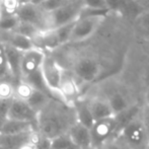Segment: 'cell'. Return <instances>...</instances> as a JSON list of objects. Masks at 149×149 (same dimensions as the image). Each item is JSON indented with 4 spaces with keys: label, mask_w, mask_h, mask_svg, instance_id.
<instances>
[{
    "label": "cell",
    "mask_w": 149,
    "mask_h": 149,
    "mask_svg": "<svg viewBox=\"0 0 149 149\" xmlns=\"http://www.w3.org/2000/svg\"><path fill=\"white\" fill-rule=\"evenodd\" d=\"M144 102H145V104L149 106V85L146 88L145 92H144Z\"/></svg>",
    "instance_id": "8d00e7d4"
},
{
    "label": "cell",
    "mask_w": 149,
    "mask_h": 149,
    "mask_svg": "<svg viewBox=\"0 0 149 149\" xmlns=\"http://www.w3.org/2000/svg\"><path fill=\"white\" fill-rule=\"evenodd\" d=\"M5 120H6L5 117H3V116H1V115H0V132H1L2 126H3L4 122H5Z\"/></svg>",
    "instance_id": "74e56055"
},
{
    "label": "cell",
    "mask_w": 149,
    "mask_h": 149,
    "mask_svg": "<svg viewBox=\"0 0 149 149\" xmlns=\"http://www.w3.org/2000/svg\"><path fill=\"white\" fill-rule=\"evenodd\" d=\"M121 137L126 145L131 149L145 147L149 140L147 132L140 117H134L126 122L121 130Z\"/></svg>",
    "instance_id": "7a4b0ae2"
},
{
    "label": "cell",
    "mask_w": 149,
    "mask_h": 149,
    "mask_svg": "<svg viewBox=\"0 0 149 149\" xmlns=\"http://www.w3.org/2000/svg\"><path fill=\"white\" fill-rule=\"evenodd\" d=\"M17 31V33H22V35L26 36V37L33 39V38L37 36V33H39V31H41L38 30L37 28H35V26H31V24H30L20 22L19 24L17 26V28L15 29V31Z\"/></svg>",
    "instance_id": "f1b7e54d"
},
{
    "label": "cell",
    "mask_w": 149,
    "mask_h": 149,
    "mask_svg": "<svg viewBox=\"0 0 149 149\" xmlns=\"http://www.w3.org/2000/svg\"><path fill=\"white\" fill-rule=\"evenodd\" d=\"M38 112L26 102L19 98L13 97L11 100L9 111H8L7 118L18 120V121H26L35 123L37 122Z\"/></svg>",
    "instance_id": "8fae6325"
},
{
    "label": "cell",
    "mask_w": 149,
    "mask_h": 149,
    "mask_svg": "<svg viewBox=\"0 0 149 149\" xmlns=\"http://www.w3.org/2000/svg\"><path fill=\"white\" fill-rule=\"evenodd\" d=\"M106 15L79 16L74 22L69 43H80L89 39L104 22Z\"/></svg>",
    "instance_id": "3957f363"
},
{
    "label": "cell",
    "mask_w": 149,
    "mask_h": 149,
    "mask_svg": "<svg viewBox=\"0 0 149 149\" xmlns=\"http://www.w3.org/2000/svg\"><path fill=\"white\" fill-rule=\"evenodd\" d=\"M35 87L26 79H19L18 82L14 85V97L22 100H28L33 93Z\"/></svg>",
    "instance_id": "44dd1931"
},
{
    "label": "cell",
    "mask_w": 149,
    "mask_h": 149,
    "mask_svg": "<svg viewBox=\"0 0 149 149\" xmlns=\"http://www.w3.org/2000/svg\"><path fill=\"white\" fill-rule=\"evenodd\" d=\"M140 118H141L142 122H143V125L145 127V130L147 132V135L149 138V106H147V104H144L143 109L141 111Z\"/></svg>",
    "instance_id": "836d02e7"
},
{
    "label": "cell",
    "mask_w": 149,
    "mask_h": 149,
    "mask_svg": "<svg viewBox=\"0 0 149 149\" xmlns=\"http://www.w3.org/2000/svg\"><path fill=\"white\" fill-rule=\"evenodd\" d=\"M143 78H144V81L147 83V86L149 85V63L148 65L146 66V69L144 71V75H143Z\"/></svg>",
    "instance_id": "d590c367"
},
{
    "label": "cell",
    "mask_w": 149,
    "mask_h": 149,
    "mask_svg": "<svg viewBox=\"0 0 149 149\" xmlns=\"http://www.w3.org/2000/svg\"><path fill=\"white\" fill-rule=\"evenodd\" d=\"M31 0H18V3L19 5H22V4H26V3H31Z\"/></svg>",
    "instance_id": "f35d334b"
},
{
    "label": "cell",
    "mask_w": 149,
    "mask_h": 149,
    "mask_svg": "<svg viewBox=\"0 0 149 149\" xmlns=\"http://www.w3.org/2000/svg\"><path fill=\"white\" fill-rule=\"evenodd\" d=\"M11 100H0V115L5 118H7L8 111H9L10 104H11Z\"/></svg>",
    "instance_id": "e575fe53"
},
{
    "label": "cell",
    "mask_w": 149,
    "mask_h": 149,
    "mask_svg": "<svg viewBox=\"0 0 149 149\" xmlns=\"http://www.w3.org/2000/svg\"><path fill=\"white\" fill-rule=\"evenodd\" d=\"M16 14L19 17L20 22L30 24L40 31L50 29L48 12H45L37 4L31 2V3L19 5Z\"/></svg>",
    "instance_id": "8992f818"
},
{
    "label": "cell",
    "mask_w": 149,
    "mask_h": 149,
    "mask_svg": "<svg viewBox=\"0 0 149 149\" xmlns=\"http://www.w3.org/2000/svg\"><path fill=\"white\" fill-rule=\"evenodd\" d=\"M2 14H3V12H2V8H1V5H0V17L2 16Z\"/></svg>",
    "instance_id": "60d3db41"
},
{
    "label": "cell",
    "mask_w": 149,
    "mask_h": 149,
    "mask_svg": "<svg viewBox=\"0 0 149 149\" xmlns=\"http://www.w3.org/2000/svg\"><path fill=\"white\" fill-rule=\"evenodd\" d=\"M102 65L97 60L91 57H81L73 66V74L80 81L91 83L100 77L102 73Z\"/></svg>",
    "instance_id": "52a82bcc"
},
{
    "label": "cell",
    "mask_w": 149,
    "mask_h": 149,
    "mask_svg": "<svg viewBox=\"0 0 149 149\" xmlns=\"http://www.w3.org/2000/svg\"><path fill=\"white\" fill-rule=\"evenodd\" d=\"M62 66L54 58L46 55L41 67V74L46 86L52 93H57L59 96V84L63 73ZM60 98V96H59ZM61 100V98H60Z\"/></svg>",
    "instance_id": "ba28073f"
},
{
    "label": "cell",
    "mask_w": 149,
    "mask_h": 149,
    "mask_svg": "<svg viewBox=\"0 0 149 149\" xmlns=\"http://www.w3.org/2000/svg\"><path fill=\"white\" fill-rule=\"evenodd\" d=\"M74 22H70V24H64V26H58V28H54L57 31L58 38H59V41L61 45H64V44L69 43V40H70V36L73 30V26H74Z\"/></svg>",
    "instance_id": "cb8c5ba5"
},
{
    "label": "cell",
    "mask_w": 149,
    "mask_h": 149,
    "mask_svg": "<svg viewBox=\"0 0 149 149\" xmlns=\"http://www.w3.org/2000/svg\"><path fill=\"white\" fill-rule=\"evenodd\" d=\"M51 97H50V94L47 92L43 91V90H40L38 88L33 89V93L30 96L26 102L35 111L39 112L42 109H44L50 102H51Z\"/></svg>",
    "instance_id": "ffe728a7"
},
{
    "label": "cell",
    "mask_w": 149,
    "mask_h": 149,
    "mask_svg": "<svg viewBox=\"0 0 149 149\" xmlns=\"http://www.w3.org/2000/svg\"><path fill=\"white\" fill-rule=\"evenodd\" d=\"M98 149H126V147L119 141L112 138V139L108 140L106 143L102 144Z\"/></svg>",
    "instance_id": "d6a6232c"
},
{
    "label": "cell",
    "mask_w": 149,
    "mask_h": 149,
    "mask_svg": "<svg viewBox=\"0 0 149 149\" xmlns=\"http://www.w3.org/2000/svg\"><path fill=\"white\" fill-rule=\"evenodd\" d=\"M22 53L24 52L19 51V50L5 44V54H6V60H7L9 73L12 77L18 79V80L22 79L20 63H22Z\"/></svg>",
    "instance_id": "e0dca14e"
},
{
    "label": "cell",
    "mask_w": 149,
    "mask_h": 149,
    "mask_svg": "<svg viewBox=\"0 0 149 149\" xmlns=\"http://www.w3.org/2000/svg\"><path fill=\"white\" fill-rule=\"evenodd\" d=\"M50 146L51 149H79L71 141L67 132L50 139Z\"/></svg>",
    "instance_id": "603a6c76"
},
{
    "label": "cell",
    "mask_w": 149,
    "mask_h": 149,
    "mask_svg": "<svg viewBox=\"0 0 149 149\" xmlns=\"http://www.w3.org/2000/svg\"><path fill=\"white\" fill-rule=\"evenodd\" d=\"M68 2H70L69 0H45L41 4H39V6L44 10L45 12H52L54 10L58 9V8L62 7L63 5L67 4Z\"/></svg>",
    "instance_id": "484cf974"
},
{
    "label": "cell",
    "mask_w": 149,
    "mask_h": 149,
    "mask_svg": "<svg viewBox=\"0 0 149 149\" xmlns=\"http://www.w3.org/2000/svg\"><path fill=\"white\" fill-rule=\"evenodd\" d=\"M10 75L5 54V44L0 42V79Z\"/></svg>",
    "instance_id": "83f0119b"
},
{
    "label": "cell",
    "mask_w": 149,
    "mask_h": 149,
    "mask_svg": "<svg viewBox=\"0 0 149 149\" xmlns=\"http://www.w3.org/2000/svg\"><path fill=\"white\" fill-rule=\"evenodd\" d=\"M67 134L76 147L79 149H91L90 130L86 126L74 121L69 127Z\"/></svg>",
    "instance_id": "7c38bea8"
},
{
    "label": "cell",
    "mask_w": 149,
    "mask_h": 149,
    "mask_svg": "<svg viewBox=\"0 0 149 149\" xmlns=\"http://www.w3.org/2000/svg\"><path fill=\"white\" fill-rule=\"evenodd\" d=\"M72 107L74 108L75 121L86 126L87 128L91 127L92 124L94 123V120L92 118L91 113H90L87 102H81V100H77Z\"/></svg>",
    "instance_id": "d6986e66"
},
{
    "label": "cell",
    "mask_w": 149,
    "mask_h": 149,
    "mask_svg": "<svg viewBox=\"0 0 149 149\" xmlns=\"http://www.w3.org/2000/svg\"><path fill=\"white\" fill-rule=\"evenodd\" d=\"M119 126L118 116L94 121L89 128L91 137V149H98L108 140L112 139Z\"/></svg>",
    "instance_id": "277c9868"
},
{
    "label": "cell",
    "mask_w": 149,
    "mask_h": 149,
    "mask_svg": "<svg viewBox=\"0 0 149 149\" xmlns=\"http://www.w3.org/2000/svg\"><path fill=\"white\" fill-rule=\"evenodd\" d=\"M87 104L94 121L116 116L106 97H93Z\"/></svg>",
    "instance_id": "5bb4252c"
},
{
    "label": "cell",
    "mask_w": 149,
    "mask_h": 149,
    "mask_svg": "<svg viewBox=\"0 0 149 149\" xmlns=\"http://www.w3.org/2000/svg\"><path fill=\"white\" fill-rule=\"evenodd\" d=\"M71 124L68 121L67 114L51 100L45 108L38 112L36 127H38V133L42 137L52 139L66 133Z\"/></svg>",
    "instance_id": "6da1fadb"
},
{
    "label": "cell",
    "mask_w": 149,
    "mask_h": 149,
    "mask_svg": "<svg viewBox=\"0 0 149 149\" xmlns=\"http://www.w3.org/2000/svg\"><path fill=\"white\" fill-rule=\"evenodd\" d=\"M83 6L91 9H100V10H109L107 7L106 0H81ZM110 11V10H109Z\"/></svg>",
    "instance_id": "1f68e13d"
},
{
    "label": "cell",
    "mask_w": 149,
    "mask_h": 149,
    "mask_svg": "<svg viewBox=\"0 0 149 149\" xmlns=\"http://www.w3.org/2000/svg\"><path fill=\"white\" fill-rule=\"evenodd\" d=\"M14 97V84L0 79V100H11Z\"/></svg>",
    "instance_id": "d4e9b609"
},
{
    "label": "cell",
    "mask_w": 149,
    "mask_h": 149,
    "mask_svg": "<svg viewBox=\"0 0 149 149\" xmlns=\"http://www.w3.org/2000/svg\"><path fill=\"white\" fill-rule=\"evenodd\" d=\"M0 149H7V148H5V147H2V146H0Z\"/></svg>",
    "instance_id": "7bdbcfd3"
},
{
    "label": "cell",
    "mask_w": 149,
    "mask_h": 149,
    "mask_svg": "<svg viewBox=\"0 0 149 149\" xmlns=\"http://www.w3.org/2000/svg\"><path fill=\"white\" fill-rule=\"evenodd\" d=\"M0 33H2V31H0ZM2 33L5 36L2 43L7 44V45L11 46V47L15 48V49L19 50L22 52H26L28 50L36 48L33 39L22 35V33H19L17 31H9V33Z\"/></svg>",
    "instance_id": "9a60e30c"
},
{
    "label": "cell",
    "mask_w": 149,
    "mask_h": 149,
    "mask_svg": "<svg viewBox=\"0 0 149 149\" xmlns=\"http://www.w3.org/2000/svg\"><path fill=\"white\" fill-rule=\"evenodd\" d=\"M131 0H106L108 9L113 12H122L126 10V7L130 4Z\"/></svg>",
    "instance_id": "4316f807"
},
{
    "label": "cell",
    "mask_w": 149,
    "mask_h": 149,
    "mask_svg": "<svg viewBox=\"0 0 149 149\" xmlns=\"http://www.w3.org/2000/svg\"><path fill=\"white\" fill-rule=\"evenodd\" d=\"M33 41L36 47L40 48L43 51L44 50L53 51L62 46L55 29H48V30L39 31L37 36L33 39Z\"/></svg>",
    "instance_id": "4fadbf2b"
},
{
    "label": "cell",
    "mask_w": 149,
    "mask_h": 149,
    "mask_svg": "<svg viewBox=\"0 0 149 149\" xmlns=\"http://www.w3.org/2000/svg\"><path fill=\"white\" fill-rule=\"evenodd\" d=\"M136 22L142 31L149 33V9L139 14L136 18Z\"/></svg>",
    "instance_id": "4dcf8cb0"
},
{
    "label": "cell",
    "mask_w": 149,
    "mask_h": 149,
    "mask_svg": "<svg viewBox=\"0 0 149 149\" xmlns=\"http://www.w3.org/2000/svg\"><path fill=\"white\" fill-rule=\"evenodd\" d=\"M20 19L17 14H2L0 17V31L2 33H9L15 31L19 24Z\"/></svg>",
    "instance_id": "7402d4cb"
},
{
    "label": "cell",
    "mask_w": 149,
    "mask_h": 149,
    "mask_svg": "<svg viewBox=\"0 0 149 149\" xmlns=\"http://www.w3.org/2000/svg\"><path fill=\"white\" fill-rule=\"evenodd\" d=\"M36 127L35 123L26 121H18V120L8 119L6 118L2 126L0 135H14V134H20L24 132L33 130Z\"/></svg>",
    "instance_id": "ac0fdd59"
},
{
    "label": "cell",
    "mask_w": 149,
    "mask_h": 149,
    "mask_svg": "<svg viewBox=\"0 0 149 149\" xmlns=\"http://www.w3.org/2000/svg\"><path fill=\"white\" fill-rule=\"evenodd\" d=\"M58 92H59L61 100L67 106L72 107L74 102L78 100L80 88H79L76 77L72 72L63 69Z\"/></svg>",
    "instance_id": "9c48e42d"
},
{
    "label": "cell",
    "mask_w": 149,
    "mask_h": 149,
    "mask_svg": "<svg viewBox=\"0 0 149 149\" xmlns=\"http://www.w3.org/2000/svg\"><path fill=\"white\" fill-rule=\"evenodd\" d=\"M107 100L110 104L111 108L113 109L115 115L120 116L124 114L130 109V100L128 96L120 89L111 90L106 96Z\"/></svg>",
    "instance_id": "2e32d148"
},
{
    "label": "cell",
    "mask_w": 149,
    "mask_h": 149,
    "mask_svg": "<svg viewBox=\"0 0 149 149\" xmlns=\"http://www.w3.org/2000/svg\"><path fill=\"white\" fill-rule=\"evenodd\" d=\"M46 57L45 52L40 48H33L24 52L20 63L22 79H24L41 70L42 64Z\"/></svg>",
    "instance_id": "30bf717a"
},
{
    "label": "cell",
    "mask_w": 149,
    "mask_h": 149,
    "mask_svg": "<svg viewBox=\"0 0 149 149\" xmlns=\"http://www.w3.org/2000/svg\"><path fill=\"white\" fill-rule=\"evenodd\" d=\"M0 5L3 14H14L19 6L18 0H0Z\"/></svg>",
    "instance_id": "f546056e"
},
{
    "label": "cell",
    "mask_w": 149,
    "mask_h": 149,
    "mask_svg": "<svg viewBox=\"0 0 149 149\" xmlns=\"http://www.w3.org/2000/svg\"><path fill=\"white\" fill-rule=\"evenodd\" d=\"M145 149H149V140H148L147 144H146V145H145Z\"/></svg>",
    "instance_id": "b9f144b4"
},
{
    "label": "cell",
    "mask_w": 149,
    "mask_h": 149,
    "mask_svg": "<svg viewBox=\"0 0 149 149\" xmlns=\"http://www.w3.org/2000/svg\"><path fill=\"white\" fill-rule=\"evenodd\" d=\"M69 1H77V0H69Z\"/></svg>",
    "instance_id": "ee69618b"
},
{
    "label": "cell",
    "mask_w": 149,
    "mask_h": 149,
    "mask_svg": "<svg viewBox=\"0 0 149 149\" xmlns=\"http://www.w3.org/2000/svg\"><path fill=\"white\" fill-rule=\"evenodd\" d=\"M43 1H45V0H31V3L37 4V5H39V4H41Z\"/></svg>",
    "instance_id": "ab89813d"
},
{
    "label": "cell",
    "mask_w": 149,
    "mask_h": 149,
    "mask_svg": "<svg viewBox=\"0 0 149 149\" xmlns=\"http://www.w3.org/2000/svg\"><path fill=\"white\" fill-rule=\"evenodd\" d=\"M83 8V3L81 0L70 1L62 7L48 13L50 29L58 28L64 24L73 22L79 17L80 12Z\"/></svg>",
    "instance_id": "5b68a950"
}]
</instances>
